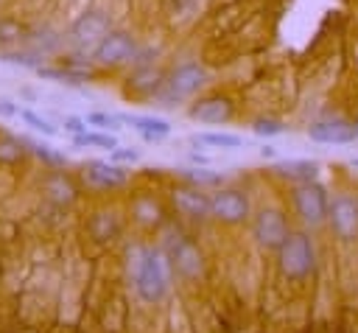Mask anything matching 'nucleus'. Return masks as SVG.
I'll return each instance as SVG.
<instances>
[{
	"label": "nucleus",
	"mask_w": 358,
	"mask_h": 333,
	"mask_svg": "<svg viewBox=\"0 0 358 333\" xmlns=\"http://www.w3.org/2000/svg\"><path fill=\"white\" fill-rule=\"evenodd\" d=\"M252 207L243 190L238 187H221L210 196V218L221 221V224H243L249 218Z\"/></svg>",
	"instance_id": "nucleus-9"
},
{
	"label": "nucleus",
	"mask_w": 358,
	"mask_h": 333,
	"mask_svg": "<svg viewBox=\"0 0 358 333\" xmlns=\"http://www.w3.org/2000/svg\"><path fill=\"white\" fill-rule=\"evenodd\" d=\"M352 168H355V171H358V160H352Z\"/></svg>",
	"instance_id": "nucleus-30"
},
{
	"label": "nucleus",
	"mask_w": 358,
	"mask_h": 333,
	"mask_svg": "<svg viewBox=\"0 0 358 333\" xmlns=\"http://www.w3.org/2000/svg\"><path fill=\"white\" fill-rule=\"evenodd\" d=\"M140 157V151H134V148H120V146H115L112 151H109V160L112 162H134Z\"/></svg>",
	"instance_id": "nucleus-26"
},
{
	"label": "nucleus",
	"mask_w": 358,
	"mask_h": 333,
	"mask_svg": "<svg viewBox=\"0 0 358 333\" xmlns=\"http://www.w3.org/2000/svg\"><path fill=\"white\" fill-rule=\"evenodd\" d=\"M112 28V14L101 6H87L67 28V36L76 48L81 50H92V45Z\"/></svg>",
	"instance_id": "nucleus-5"
},
{
	"label": "nucleus",
	"mask_w": 358,
	"mask_h": 333,
	"mask_svg": "<svg viewBox=\"0 0 358 333\" xmlns=\"http://www.w3.org/2000/svg\"><path fill=\"white\" fill-rule=\"evenodd\" d=\"M327 201H330L327 190L313 179L310 182H299L294 187V210L310 227H319L327 218Z\"/></svg>",
	"instance_id": "nucleus-8"
},
{
	"label": "nucleus",
	"mask_w": 358,
	"mask_h": 333,
	"mask_svg": "<svg viewBox=\"0 0 358 333\" xmlns=\"http://www.w3.org/2000/svg\"><path fill=\"white\" fill-rule=\"evenodd\" d=\"M117 118H120V123L134 126L145 140H154V143L171 134V123L162 118H154V115H117Z\"/></svg>",
	"instance_id": "nucleus-17"
},
{
	"label": "nucleus",
	"mask_w": 358,
	"mask_h": 333,
	"mask_svg": "<svg viewBox=\"0 0 358 333\" xmlns=\"http://www.w3.org/2000/svg\"><path fill=\"white\" fill-rule=\"evenodd\" d=\"M137 50H140V45H137V39H134L129 31H123V28H109V31L92 45L90 56H92V62H95L98 67H109V70H112V67H123V64L134 62Z\"/></svg>",
	"instance_id": "nucleus-3"
},
{
	"label": "nucleus",
	"mask_w": 358,
	"mask_h": 333,
	"mask_svg": "<svg viewBox=\"0 0 358 333\" xmlns=\"http://www.w3.org/2000/svg\"><path fill=\"white\" fill-rule=\"evenodd\" d=\"M22 146H25V140L0 132V165H17L25 157V148Z\"/></svg>",
	"instance_id": "nucleus-21"
},
{
	"label": "nucleus",
	"mask_w": 358,
	"mask_h": 333,
	"mask_svg": "<svg viewBox=\"0 0 358 333\" xmlns=\"http://www.w3.org/2000/svg\"><path fill=\"white\" fill-rule=\"evenodd\" d=\"M31 36V28L17 14H0V50H11L25 45Z\"/></svg>",
	"instance_id": "nucleus-15"
},
{
	"label": "nucleus",
	"mask_w": 358,
	"mask_h": 333,
	"mask_svg": "<svg viewBox=\"0 0 358 333\" xmlns=\"http://www.w3.org/2000/svg\"><path fill=\"white\" fill-rule=\"evenodd\" d=\"M62 126H64V132H70V134H81V132H87L84 118H76V115H64Z\"/></svg>",
	"instance_id": "nucleus-28"
},
{
	"label": "nucleus",
	"mask_w": 358,
	"mask_h": 333,
	"mask_svg": "<svg viewBox=\"0 0 358 333\" xmlns=\"http://www.w3.org/2000/svg\"><path fill=\"white\" fill-rule=\"evenodd\" d=\"M274 173L299 185V182L316 179L319 168H316V162H308V160H288V162H277V165H274Z\"/></svg>",
	"instance_id": "nucleus-19"
},
{
	"label": "nucleus",
	"mask_w": 358,
	"mask_h": 333,
	"mask_svg": "<svg viewBox=\"0 0 358 333\" xmlns=\"http://www.w3.org/2000/svg\"><path fill=\"white\" fill-rule=\"evenodd\" d=\"M193 143L199 146H215V148H238L243 143V137L229 134V132H201L193 137Z\"/></svg>",
	"instance_id": "nucleus-22"
},
{
	"label": "nucleus",
	"mask_w": 358,
	"mask_h": 333,
	"mask_svg": "<svg viewBox=\"0 0 358 333\" xmlns=\"http://www.w3.org/2000/svg\"><path fill=\"white\" fill-rule=\"evenodd\" d=\"M126 269H129V280L134 285V294L143 302L157 305L165 299V294L171 288V266H168L165 249L134 243L126 252Z\"/></svg>",
	"instance_id": "nucleus-1"
},
{
	"label": "nucleus",
	"mask_w": 358,
	"mask_h": 333,
	"mask_svg": "<svg viewBox=\"0 0 358 333\" xmlns=\"http://www.w3.org/2000/svg\"><path fill=\"white\" fill-rule=\"evenodd\" d=\"M171 271H176L182 280H199L204 274V255L199 243L187 235H176L165 249Z\"/></svg>",
	"instance_id": "nucleus-6"
},
{
	"label": "nucleus",
	"mask_w": 358,
	"mask_h": 333,
	"mask_svg": "<svg viewBox=\"0 0 358 333\" xmlns=\"http://www.w3.org/2000/svg\"><path fill=\"white\" fill-rule=\"evenodd\" d=\"M171 201L179 215L187 221H207L210 218V196L199 185H182L171 193Z\"/></svg>",
	"instance_id": "nucleus-11"
},
{
	"label": "nucleus",
	"mask_w": 358,
	"mask_h": 333,
	"mask_svg": "<svg viewBox=\"0 0 358 333\" xmlns=\"http://www.w3.org/2000/svg\"><path fill=\"white\" fill-rule=\"evenodd\" d=\"M87 126H98V129H120V118L117 115H106V112H90L84 118Z\"/></svg>",
	"instance_id": "nucleus-24"
},
{
	"label": "nucleus",
	"mask_w": 358,
	"mask_h": 333,
	"mask_svg": "<svg viewBox=\"0 0 358 333\" xmlns=\"http://www.w3.org/2000/svg\"><path fill=\"white\" fill-rule=\"evenodd\" d=\"M17 112H20V106H14V104H11V101H6V98L0 101V115L11 118V115H17Z\"/></svg>",
	"instance_id": "nucleus-29"
},
{
	"label": "nucleus",
	"mask_w": 358,
	"mask_h": 333,
	"mask_svg": "<svg viewBox=\"0 0 358 333\" xmlns=\"http://www.w3.org/2000/svg\"><path fill=\"white\" fill-rule=\"evenodd\" d=\"M84 179L92 187L115 190V187H123L129 182V173L123 168H117L115 162H90V165H84Z\"/></svg>",
	"instance_id": "nucleus-13"
},
{
	"label": "nucleus",
	"mask_w": 358,
	"mask_h": 333,
	"mask_svg": "<svg viewBox=\"0 0 358 333\" xmlns=\"http://www.w3.org/2000/svg\"><path fill=\"white\" fill-rule=\"evenodd\" d=\"M204 81H207L204 64H199V62H182V64H176L165 76V81L159 87V95H162L165 104H176V101H185V98L196 95L204 87Z\"/></svg>",
	"instance_id": "nucleus-4"
},
{
	"label": "nucleus",
	"mask_w": 358,
	"mask_h": 333,
	"mask_svg": "<svg viewBox=\"0 0 358 333\" xmlns=\"http://www.w3.org/2000/svg\"><path fill=\"white\" fill-rule=\"evenodd\" d=\"M45 193H48V199L56 201L59 207L76 201V185H73V179H70L64 171H53V173L45 176Z\"/></svg>",
	"instance_id": "nucleus-18"
},
{
	"label": "nucleus",
	"mask_w": 358,
	"mask_h": 333,
	"mask_svg": "<svg viewBox=\"0 0 358 333\" xmlns=\"http://www.w3.org/2000/svg\"><path fill=\"white\" fill-rule=\"evenodd\" d=\"M308 137L316 140V143H352L355 140V126H350L347 120L341 118H333V120H319L308 129Z\"/></svg>",
	"instance_id": "nucleus-14"
},
{
	"label": "nucleus",
	"mask_w": 358,
	"mask_h": 333,
	"mask_svg": "<svg viewBox=\"0 0 358 333\" xmlns=\"http://www.w3.org/2000/svg\"><path fill=\"white\" fill-rule=\"evenodd\" d=\"M131 218L145 229H157L165 221V210L154 196H137L131 201Z\"/></svg>",
	"instance_id": "nucleus-16"
},
{
	"label": "nucleus",
	"mask_w": 358,
	"mask_h": 333,
	"mask_svg": "<svg viewBox=\"0 0 358 333\" xmlns=\"http://www.w3.org/2000/svg\"><path fill=\"white\" fill-rule=\"evenodd\" d=\"M17 118H22V123H28L34 132H42L45 137H56V134H59V129H56V126H53L48 118L36 115L34 109H20V112H17Z\"/></svg>",
	"instance_id": "nucleus-23"
},
{
	"label": "nucleus",
	"mask_w": 358,
	"mask_h": 333,
	"mask_svg": "<svg viewBox=\"0 0 358 333\" xmlns=\"http://www.w3.org/2000/svg\"><path fill=\"white\" fill-rule=\"evenodd\" d=\"M330 229L344 238V241H352L358 238V199L350 196V193H338L333 196V201H327V218Z\"/></svg>",
	"instance_id": "nucleus-10"
},
{
	"label": "nucleus",
	"mask_w": 358,
	"mask_h": 333,
	"mask_svg": "<svg viewBox=\"0 0 358 333\" xmlns=\"http://www.w3.org/2000/svg\"><path fill=\"white\" fill-rule=\"evenodd\" d=\"M288 221L282 215V210L277 207H263L255 218H252V238L260 249L266 252H277L280 243L288 238Z\"/></svg>",
	"instance_id": "nucleus-7"
},
{
	"label": "nucleus",
	"mask_w": 358,
	"mask_h": 333,
	"mask_svg": "<svg viewBox=\"0 0 358 333\" xmlns=\"http://www.w3.org/2000/svg\"><path fill=\"white\" fill-rule=\"evenodd\" d=\"M185 179H187L190 185H199V187H201V185H215V182H218V173H210V171H199V168H196V171H187Z\"/></svg>",
	"instance_id": "nucleus-25"
},
{
	"label": "nucleus",
	"mask_w": 358,
	"mask_h": 333,
	"mask_svg": "<svg viewBox=\"0 0 358 333\" xmlns=\"http://www.w3.org/2000/svg\"><path fill=\"white\" fill-rule=\"evenodd\" d=\"M187 115L199 123H227L235 115V104L227 95H204L190 104Z\"/></svg>",
	"instance_id": "nucleus-12"
},
{
	"label": "nucleus",
	"mask_w": 358,
	"mask_h": 333,
	"mask_svg": "<svg viewBox=\"0 0 358 333\" xmlns=\"http://www.w3.org/2000/svg\"><path fill=\"white\" fill-rule=\"evenodd\" d=\"M73 146L78 148H106L112 151L117 146V137L109 134V132H81V134H73Z\"/></svg>",
	"instance_id": "nucleus-20"
},
{
	"label": "nucleus",
	"mask_w": 358,
	"mask_h": 333,
	"mask_svg": "<svg viewBox=\"0 0 358 333\" xmlns=\"http://www.w3.org/2000/svg\"><path fill=\"white\" fill-rule=\"evenodd\" d=\"M255 132H257V134H282L285 126H282L280 120H257V123H255Z\"/></svg>",
	"instance_id": "nucleus-27"
},
{
	"label": "nucleus",
	"mask_w": 358,
	"mask_h": 333,
	"mask_svg": "<svg viewBox=\"0 0 358 333\" xmlns=\"http://www.w3.org/2000/svg\"><path fill=\"white\" fill-rule=\"evenodd\" d=\"M277 263L282 277L288 280H305L316 271V249L313 241L305 232H288V238L277 249Z\"/></svg>",
	"instance_id": "nucleus-2"
},
{
	"label": "nucleus",
	"mask_w": 358,
	"mask_h": 333,
	"mask_svg": "<svg viewBox=\"0 0 358 333\" xmlns=\"http://www.w3.org/2000/svg\"><path fill=\"white\" fill-rule=\"evenodd\" d=\"M355 137H358V123H355Z\"/></svg>",
	"instance_id": "nucleus-31"
}]
</instances>
